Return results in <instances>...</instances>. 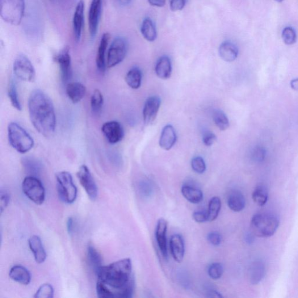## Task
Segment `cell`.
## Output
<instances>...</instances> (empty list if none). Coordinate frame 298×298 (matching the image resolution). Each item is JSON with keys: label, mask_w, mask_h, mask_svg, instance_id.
Listing matches in <instances>:
<instances>
[{"label": "cell", "mask_w": 298, "mask_h": 298, "mask_svg": "<svg viewBox=\"0 0 298 298\" xmlns=\"http://www.w3.org/2000/svg\"><path fill=\"white\" fill-rule=\"evenodd\" d=\"M227 203L229 208L235 212H240L244 209L246 201L240 191H234L228 196Z\"/></svg>", "instance_id": "4316f807"}, {"label": "cell", "mask_w": 298, "mask_h": 298, "mask_svg": "<svg viewBox=\"0 0 298 298\" xmlns=\"http://www.w3.org/2000/svg\"><path fill=\"white\" fill-rule=\"evenodd\" d=\"M28 243L36 263L41 264L44 262L47 255L40 238L37 236H33L29 239Z\"/></svg>", "instance_id": "d6986e66"}, {"label": "cell", "mask_w": 298, "mask_h": 298, "mask_svg": "<svg viewBox=\"0 0 298 298\" xmlns=\"http://www.w3.org/2000/svg\"><path fill=\"white\" fill-rule=\"evenodd\" d=\"M86 92V87L78 82L69 83L66 87V94L74 104L81 102L85 97Z\"/></svg>", "instance_id": "44dd1931"}, {"label": "cell", "mask_w": 298, "mask_h": 298, "mask_svg": "<svg viewBox=\"0 0 298 298\" xmlns=\"http://www.w3.org/2000/svg\"><path fill=\"white\" fill-rule=\"evenodd\" d=\"M266 273V267L262 260H257L251 264L250 268L249 279L250 283L257 285L264 278Z\"/></svg>", "instance_id": "d4e9b609"}, {"label": "cell", "mask_w": 298, "mask_h": 298, "mask_svg": "<svg viewBox=\"0 0 298 298\" xmlns=\"http://www.w3.org/2000/svg\"><path fill=\"white\" fill-rule=\"evenodd\" d=\"M54 288L50 284H44L40 287L35 293V298H53L54 297Z\"/></svg>", "instance_id": "8d00e7d4"}, {"label": "cell", "mask_w": 298, "mask_h": 298, "mask_svg": "<svg viewBox=\"0 0 298 298\" xmlns=\"http://www.w3.org/2000/svg\"><path fill=\"white\" fill-rule=\"evenodd\" d=\"M208 241L214 246H219L222 241L221 235L217 232H212L208 235Z\"/></svg>", "instance_id": "bcb514c9"}, {"label": "cell", "mask_w": 298, "mask_h": 298, "mask_svg": "<svg viewBox=\"0 0 298 298\" xmlns=\"http://www.w3.org/2000/svg\"><path fill=\"white\" fill-rule=\"evenodd\" d=\"M202 141L205 146H211L217 141V137L213 132L205 131L203 133Z\"/></svg>", "instance_id": "ee69618b"}, {"label": "cell", "mask_w": 298, "mask_h": 298, "mask_svg": "<svg viewBox=\"0 0 298 298\" xmlns=\"http://www.w3.org/2000/svg\"><path fill=\"white\" fill-rule=\"evenodd\" d=\"M84 11H85V3L83 0H80L78 3L74 12L73 17V31L75 39L77 42L81 38L83 23Z\"/></svg>", "instance_id": "2e32d148"}, {"label": "cell", "mask_w": 298, "mask_h": 298, "mask_svg": "<svg viewBox=\"0 0 298 298\" xmlns=\"http://www.w3.org/2000/svg\"><path fill=\"white\" fill-rule=\"evenodd\" d=\"M8 136L12 148L21 154L28 153L34 146V140L32 136L17 123L8 124Z\"/></svg>", "instance_id": "277c9868"}, {"label": "cell", "mask_w": 298, "mask_h": 298, "mask_svg": "<svg viewBox=\"0 0 298 298\" xmlns=\"http://www.w3.org/2000/svg\"><path fill=\"white\" fill-rule=\"evenodd\" d=\"M102 0H91L88 15V22L91 38H94L98 30L101 13L102 10Z\"/></svg>", "instance_id": "4fadbf2b"}, {"label": "cell", "mask_w": 298, "mask_h": 298, "mask_svg": "<svg viewBox=\"0 0 298 298\" xmlns=\"http://www.w3.org/2000/svg\"><path fill=\"white\" fill-rule=\"evenodd\" d=\"M220 57L222 60L228 62L236 60L238 56L239 50L237 46L229 41L222 43L219 49Z\"/></svg>", "instance_id": "7402d4cb"}, {"label": "cell", "mask_w": 298, "mask_h": 298, "mask_svg": "<svg viewBox=\"0 0 298 298\" xmlns=\"http://www.w3.org/2000/svg\"><path fill=\"white\" fill-rule=\"evenodd\" d=\"M155 72L159 78L165 80L170 78L172 64L169 57L164 56L159 58L155 67Z\"/></svg>", "instance_id": "cb8c5ba5"}, {"label": "cell", "mask_w": 298, "mask_h": 298, "mask_svg": "<svg viewBox=\"0 0 298 298\" xmlns=\"http://www.w3.org/2000/svg\"><path fill=\"white\" fill-rule=\"evenodd\" d=\"M282 38L284 43L287 45L294 44L297 39L295 29L290 27L285 28L282 33Z\"/></svg>", "instance_id": "74e56055"}, {"label": "cell", "mask_w": 298, "mask_h": 298, "mask_svg": "<svg viewBox=\"0 0 298 298\" xmlns=\"http://www.w3.org/2000/svg\"><path fill=\"white\" fill-rule=\"evenodd\" d=\"M148 3L153 7L162 8L165 6L166 0H148Z\"/></svg>", "instance_id": "681fc988"}, {"label": "cell", "mask_w": 298, "mask_h": 298, "mask_svg": "<svg viewBox=\"0 0 298 298\" xmlns=\"http://www.w3.org/2000/svg\"><path fill=\"white\" fill-rule=\"evenodd\" d=\"M87 253L90 265L96 274H97L103 267L102 257L97 249L93 246H88Z\"/></svg>", "instance_id": "f1b7e54d"}, {"label": "cell", "mask_w": 298, "mask_h": 298, "mask_svg": "<svg viewBox=\"0 0 298 298\" xmlns=\"http://www.w3.org/2000/svg\"><path fill=\"white\" fill-rule=\"evenodd\" d=\"M142 74L137 67H133L126 75L125 81L128 85L133 89H137L141 86Z\"/></svg>", "instance_id": "f546056e"}, {"label": "cell", "mask_w": 298, "mask_h": 298, "mask_svg": "<svg viewBox=\"0 0 298 298\" xmlns=\"http://www.w3.org/2000/svg\"><path fill=\"white\" fill-rule=\"evenodd\" d=\"M110 35L108 33H104L101 38L99 46L97 56H96V65L101 73H104L106 71L107 63L106 55Z\"/></svg>", "instance_id": "e0dca14e"}, {"label": "cell", "mask_w": 298, "mask_h": 298, "mask_svg": "<svg viewBox=\"0 0 298 298\" xmlns=\"http://www.w3.org/2000/svg\"><path fill=\"white\" fill-rule=\"evenodd\" d=\"M29 117L33 127L41 135L52 136L56 128L55 108L52 100L44 91L33 90L28 100Z\"/></svg>", "instance_id": "7a4b0ae2"}, {"label": "cell", "mask_w": 298, "mask_h": 298, "mask_svg": "<svg viewBox=\"0 0 298 298\" xmlns=\"http://www.w3.org/2000/svg\"><path fill=\"white\" fill-rule=\"evenodd\" d=\"M58 196L63 202L72 204L77 199L78 191L72 175L67 171H61L56 175Z\"/></svg>", "instance_id": "8992f818"}, {"label": "cell", "mask_w": 298, "mask_h": 298, "mask_svg": "<svg viewBox=\"0 0 298 298\" xmlns=\"http://www.w3.org/2000/svg\"><path fill=\"white\" fill-rule=\"evenodd\" d=\"M177 135L173 126L167 125L162 130L159 145L165 150H170L175 144Z\"/></svg>", "instance_id": "ffe728a7"}, {"label": "cell", "mask_w": 298, "mask_h": 298, "mask_svg": "<svg viewBox=\"0 0 298 298\" xmlns=\"http://www.w3.org/2000/svg\"><path fill=\"white\" fill-rule=\"evenodd\" d=\"M139 192L141 195L144 198H148L152 195L153 187L152 183L148 180H143L139 184Z\"/></svg>", "instance_id": "f35d334b"}, {"label": "cell", "mask_w": 298, "mask_h": 298, "mask_svg": "<svg viewBox=\"0 0 298 298\" xmlns=\"http://www.w3.org/2000/svg\"><path fill=\"white\" fill-rule=\"evenodd\" d=\"M221 208V201L219 197H213L209 201L208 208V221H213L219 216Z\"/></svg>", "instance_id": "d6a6232c"}, {"label": "cell", "mask_w": 298, "mask_h": 298, "mask_svg": "<svg viewBox=\"0 0 298 298\" xmlns=\"http://www.w3.org/2000/svg\"><path fill=\"white\" fill-rule=\"evenodd\" d=\"M14 73L21 81L32 82L36 78V71L32 62L29 58L20 54L15 58L13 65Z\"/></svg>", "instance_id": "9c48e42d"}, {"label": "cell", "mask_w": 298, "mask_h": 298, "mask_svg": "<svg viewBox=\"0 0 298 298\" xmlns=\"http://www.w3.org/2000/svg\"><path fill=\"white\" fill-rule=\"evenodd\" d=\"M99 297L129 298L135 289L131 260L125 258L103 266L97 274Z\"/></svg>", "instance_id": "6da1fadb"}, {"label": "cell", "mask_w": 298, "mask_h": 298, "mask_svg": "<svg viewBox=\"0 0 298 298\" xmlns=\"http://www.w3.org/2000/svg\"><path fill=\"white\" fill-rule=\"evenodd\" d=\"M22 191L27 198L33 203L41 205L44 203L45 197V189L40 180L35 176H28L22 184Z\"/></svg>", "instance_id": "52a82bcc"}, {"label": "cell", "mask_w": 298, "mask_h": 298, "mask_svg": "<svg viewBox=\"0 0 298 298\" xmlns=\"http://www.w3.org/2000/svg\"><path fill=\"white\" fill-rule=\"evenodd\" d=\"M102 131L108 143L112 145L118 144L123 140L124 136L123 126L116 121L104 123L102 127Z\"/></svg>", "instance_id": "8fae6325"}, {"label": "cell", "mask_w": 298, "mask_h": 298, "mask_svg": "<svg viewBox=\"0 0 298 298\" xmlns=\"http://www.w3.org/2000/svg\"><path fill=\"white\" fill-rule=\"evenodd\" d=\"M10 201V195L6 189H2L0 191V211L1 213L3 212L9 204Z\"/></svg>", "instance_id": "7bdbcfd3"}, {"label": "cell", "mask_w": 298, "mask_h": 298, "mask_svg": "<svg viewBox=\"0 0 298 298\" xmlns=\"http://www.w3.org/2000/svg\"><path fill=\"white\" fill-rule=\"evenodd\" d=\"M213 119L217 127L221 131H225L230 127V122L227 116L220 110L213 111Z\"/></svg>", "instance_id": "e575fe53"}, {"label": "cell", "mask_w": 298, "mask_h": 298, "mask_svg": "<svg viewBox=\"0 0 298 298\" xmlns=\"http://www.w3.org/2000/svg\"><path fill=\"white\" fill-rule=\"evenodd\" d=\"M104 103L103 96L99 89H96L91 96L90 107L92 113L95 115L100 114Z\"/></svg>", "instance_id": "1f68e13d"}, {"label": "cell", "mask_w": 298, "mask_h": 298, "mask_svg": "<svg viewBox=\"0 0 298 298\" xmlns=\"http://www.w3.org/2000/svg\"><path fill=\"white\" fill-rule=\"evenodd\" d=\"M275 1L278 2L279 3H281L284 1V0H275Z\"/></svg>", "instance_id": "11a10c76"}, {"label": "cell", "mask_w": 298, "mask_h": 298, "mask_svg": "<svg viewBox=\"0 0 298 298\" xmlns=\"http://www.w3.org/2000/svg\"><path fill=\"white\" fill-rule=\"evenodd\" d=\"M67 231L70 235H72L75 230V222L73 217H70L66 222Z\"/></svg>", "instance_id": "c3c4849f"}, {"label": "cell", "mask_w": 298, "mask_h": 298, "mask_svg": "<svg viewBox=\"0 0 298 298\" xmlns=\"http://www.w3.org/2000/svg\"><path fill=\"white\" fill-rule=\"evenodd\" d=\"M181 192L184 198L192 203H199L203 199L202 191L190 185H184L182 187Z\"/></svg>", "instance_id": "484cf974"}, {"label": "cell", "mask_w": 298, "mask_h": 298, "mask_svg": "<svg viewBox=\"0 0 298 298\" xmlns=\"http://www.w3.org/2000/svg\"><path fill=\"white\" fill-rule=\"evenodd\" d=\"M56 62L59 65L62 81L66 83L72 78L73 70L70 50L65 48L57 54Z\"/></svg>", "instance_id": "7c38bea8"}, {"label": "cell", "mask_w": 298, "mask_h": 298, "mask_svg": "<svg viewBox=\"0 0 298 298\" xmlns=\"http://www.w3.org/2000/svg\"><path fill=\"white\" fill-rule=\"evenodd\" d=\"M170 246L172 257L176 262H182L185 255V243L179 234H174L170 238Z\"/></svg>", "instance_id": "ac0fdd59"}, {"label": "cell", "mask_w": 298, "mask_h": 298, "mask_svg": "<svg viewBox=\"0 0 298 298\" xmlns=\"http://www.w3.org/2000/svg\"><path fill=\"white\" fill-rule=\"evenodd\" d=\"M25 0H0V15L8 24L17 26L23 19Z\"/></svg>", "instance_id": "5b68a950"}, {"label": "cell", "mask_w": 298, "mask_h": 298, "mask_svg": "<svg viewBox=\"0 0 298 298\" xmlns=\"http://www.w3.org/2000/svg\"><path fill=\"white\" fill-rule=\"evenodd\" d=\"M266 157V150L261 146H256L251 153V157L257 163H261Z\"/></svg>", "instance_id": "b9f144b4"}, {"label": "cell", "mask_w": 298, "mask_h": 298, "mask_svg": "<svg viewBox=\"0 0 298 298\" xmlns=\"http://www.w3.org/2000/svg\"><path fill=\"white\" fill-rule=\"evenodd\" d=\"M161 106V99L158 96H152L146 100L143 110V117L146 125L152 124L156 120Z\"/></svg>", "instance_id": "5bb4252c"}, {"label": "cell", "mask_w": 298, "mask_h": 298, "mask_svg": "<svg viewBox=\"0 0 298 298\" xmlns=\"http://www.w3.org/2000/svg\"><path fill=\"white\" fill-rule=\"evenodd\" d=\"M280 225L279 218L270 213H260L251 218L250 228L255 236L270 237L276 233Z\"/></svg>", "instance_id": "3957f363"}, {"label": "cell", "mask_w": 298, "mask_h": 298, "mask_svg": "<svg viewBox=\"0 0 298 298\" xmlns=\"http://www.w3.org/2000/svg\"><path fill=\"white\" fill-rule=\"evenodd\" d=\"M141 32L143 37L147 41L153 42L157 39V32L156 25L150 18L147 17L143 20Z\"/></svg>", "instance_id": "83f0119b"}, {"label": "cell", "mask_w": 298, "mask_h": 298, "mask_svg": "<svg viewBox=\"0 0 298 298\" xmlns=\"http://www.w3.org/2000/svg\"><path fill=\"white\" fill-rule=\"evenodd\" d=\"M193 219L198 223H203V222L208 221V212L205 211H196L193 213Z\"/></svg>", "instance_id": "7dc6e473"}, {"label": "cell", "mask_w": 298, "mask_h": 298, "mask_svg": "<svg viewBox=\"0 0 298 298\" xmlns=\"http://www.w3.org/2000/svg\"><path fill=\"white\" fill-rule=\"evenodd\" d=\"M223 266L220 263H214L208 268L209 276L213 280L220 279L223 274Z\"/></svg>", "instance_id": "ab89813d"}, {"label": "cell", "mask_w": 298, "mask_h": 298, "mask_svg": "<svg viewBox=\"0 0 298 298\" xmlns=\"http://www.w3.org/2000/svg\"><path fill=\"white\" fill-rule=\"evenodd\" d=\"M268 192L267 187L263 184H259L256 187L253 194L254 202L259 207H263L267 203Z\"/></svg>", "instance_id": "4dcf8cb0"}, {"label": "cell", "mask_w": 298, "mask_h": 298, "mask_svg": "<svg viewBox=\"0 0 298 298\" xmlns=\"http://www.w3.org/2000/svg\"><path fill=\"white\" fill-rule=\"evenodd\" d=\"M128 51L127 41L122 37H117L109 48L107 56V66L113 68L125 59Z\"/></svg>", "instance_id": "ba28073f"}, {"label": "cell", "mask_w": 298, "mask_h": 298, "mask_svg": "<svg viewBox=\"0 0 298 298\" xmlns=\"http://www.w3.org/2000/svg\"><path fill=\"white\" fill-rule=\"evenodd\" d=\"M254 235L253 233H250L249 234H247L246 236L245 237L246 242L247 243H253L254 241Z\"/></svg>", "instance_id": "816d5d0a"}, {"label": "cell", "mask_w": 298, "mask_h": 298, "mask_svg": "<svg viewBox=\"0 0 298 298\" xmlns=\"http://www.w3.org/2000/svg\"><path fill=\"white\" fill-rule=\"evenodd\" d=\"M10 278L20 284L27 285L31 281V274L27 268L21 265H15L11 268Z\"/></svg>", "instance_id": "603a6c76"}, {"label": "cell", "mask_w": 298, "mask_h": 298, "mask_svg": "<svg viewBox=\"0 0 298 298\" xmlns=\"http://www.w3.org/2000/svg\"><path fill=\"white\" fill-rule=\"evenodd\" d=\"M122 5L127 6L131 2L132 0H119Z\"/></svg>", "instance_id": "db71d44e"}, {"label": "cell", "mask_w": 298, "mask_h": 298, "mask_svg": "<svg viewBox=\"0 0 298 298\" xmlns=\"http://www.w3.org/2000/svg\"><path fill=\"white\" fill-rule=\"evenodd\" d=\"M168 224L165 219H159L156 228V238L158 248L164 258H168L167 232Z\"/></svg>", "instance_id": "9a60e30c"}, {"label": "cell", "mask_w": 298, "mask_h": 298, "mask_svg": "<svg viewBox=\"0 0 298 298\" xmlns=\"http://www.w3.org/2000/svg\"><path fill=\"white\" fill-rule=\"evenodd\" d=\"M23 165L25 169L31 173L32 176L38 175L41 170L40 164L36 159L32 158H24L23 159Z\"/></svg>", "instance_id": "d590c367"}, {"label": "cell", "mask_w": 298, "mask_h": 298, "mask_svg": "<svg viewBox=\"0 0 298 298\" xmlns=\"http://www.w3.org/2000/svg\"><path fill=\"white\" fill-rule=\"evenodd\" d=\"M8 97L12 106L18 111L22 110V106L18 97L17 87H16V82L14 79H12L10 82L9 87H8Z\"/></svg>", "instance_id": "836d02e7"}, {"label": "cell", "mask_w": 298, "mask_h": 298, "mask_svg": "<svg viewBox=\"0 0 298 298\" xmlns=\"http://www.w3.org/2000/svg\"><path fill=\"white\" fill-rule=\"evenodd\" d=\"M191 166L195 173L201 174L207 170V166L202 157L197 156L192 159Z\"/></svg>", "instance_id": "60d3db41"}, {"label": "cell", "mask_w": 298, "mask_h": 298, "mask_svg": "<svg viewBox=\"0 0 298 298\" xmlns=\"http://www.w3.org/2000/svg\"><path fill=\"white\" fill-rule=\"evenodd\" d=\"M187 0H171L170 10L173 12L181 11L186 5Z\"/></svg>", "instance_id": "f6af8a7d"}, {"label": "cell", "mask_w": 298, "mask_h": 298, "mask_svg": "<svg viewBox=\"0 0 298 298\" xmlns=\"http://www.w3.org/2000/svg\"><path fill=\"white\" fill-rule=\"evenodd\" d=\"M291 87L292 89L298 91V78L292 80L291 82Z\"/></svg>", "instance_id": "f5cc1de1"}, {"label": "cell", "mask_w": 298, "mask_h": 298, "mask_svg": "<svg viewBox=\"0 0 298 298\" xmlns=\"http://www.w3.org/2000/svg\"><path fill=\"white\" fill-rule=\"evenodd\" d=\"M77 177L90 199L94 201L97 199L98 186L89 168L85 165L80 167L77 173Z\"/></svg>", "instance_id": "30bf717a"}, {"label": "cell", "mask_w": 298, "mask_h": 298, "mask_svg": "<svg viewBox=\"0 0 298 298\" xmlns=\"http://www.w3.org/2000/svg\"><path fill=\"white\" fill-rule=\"evenodd\" d=\"M207 296L209 297H222L220 293L215 290L209 291L207 293Z\"/></svg>", "instance_id": "f907efd6"}]
</instances>
